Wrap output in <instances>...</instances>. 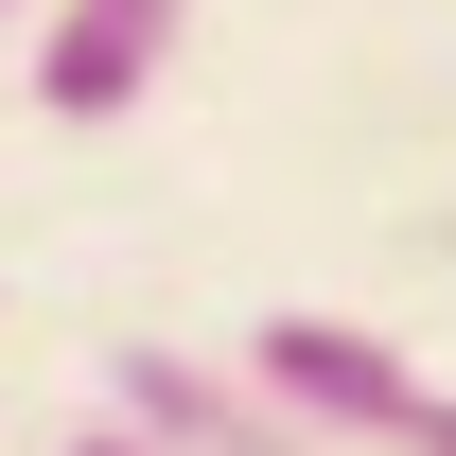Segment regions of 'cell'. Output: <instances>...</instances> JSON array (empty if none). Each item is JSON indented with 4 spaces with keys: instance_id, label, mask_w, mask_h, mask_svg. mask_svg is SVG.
Returning <instances> with one entry per match:
<instances>
[{
    "instance_id": "cell-1",
    "label": "cell",
    "mask_w": 456,
    "mask_h": 456,
    "mask_svg": "<svg viewBox=\"0 0 456 456\" xmlns=\"http://www.w3.org/2000/svg\"><path fill=\"white\" fill-rule=\"evenodd\" d=\"M246 369H264V387H281L334 456H456V387H439L403 334H351V316H264V334H246Z\"/></svg>"
},
{
    "instance_id": "cell-2",
    "label": "cell",
    "mask_w": 456,
    "mask_h": 456,
    "mask_svg": "<svg viewBox=\"0 0 456 456\" xmlns=\"http://www.w3.org/2000/svg\"><path fill=\"white\" fill-rule=\"evenodd\" d=\"M106 421H141V439H175V456H334L246 351H193V334H123L106 351Z\"/></svg>"
},
{
    "instance_id": "cell-3",
    "label": "cell",
    "mask_w": 456,
    "mask_h": 456,
    "mask_svg": "<svg viewBox=\"0 0 456 456\" xmlns=\"http://www.w3.org/2000/svg\"><path fill=\"white\" fill-rule=\"evenodd\" d=\"M175 36H193V0H36V70H18V88L53 123H123L175 70Z\"/></svg>"
},
{
    "instance_id": "cell-4",
    "label": "cell",
    "mask_w": 456,
    "mask_h": 456,
    "mask_svg": "<svg viewBox=\"0 0 456 456\" xmlns=\"http://www.w3.org/2000/svg\"><path fill=\"white\" fill-rule=\"evenodd\" d=\"M70 456H175V439H141V421H70Z\"/></svg>"
},
{
    "instance_id": "cell-5",
    "label": "cell",
    "mask_w": 456,
    "mask_h": 456,
    "mask_svg": "<svg viewBox=\"0 0 456 456\" xmlns=\"http://www.w3.org/2000/svg\"><path fill=\"white\" fill-rule=\"evenodd\" d=\"M0 18H36V0H0Z\"/></svg>"
}]
</instances>
